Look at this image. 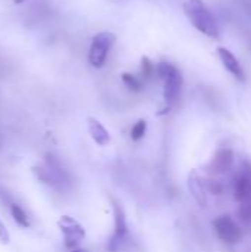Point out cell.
<instances>
[{"instance_id":"7","label":"cell","mask_w":251,"mask_h":252,"mask_svg":"<svg viewBox=\"0 0 251 252\" xmlns=\"http://www.w3.org/2000/svg\"><path fill=\"white\" fill-rule=\"evenodd\" d=\"M58 226H59V229H61V232L64 235L65 247L70 248V250H75V247L81 242V239L86 235L83 226L70 216H62L58 220Z\"/></svg>"},{"instance_id":"10","label":"cell","mask_w":251,"mask_h":252,"mask_svg":"<svg viewBox=\"0 0 251 252\" xmlns=\"http://www.w3.org/2000/svg\"><path fill=\"white\" fill-rule=\"evenodd\" d=\"M217 55H219V58H220L223 66H225L232 75H235L240 81H244V80H246L243 66H241V63L238 62V59L235 58V55H234L231 50H228V49H225V47H219V49H217Z\"/></svg>"},{"instance_id":"3","label":"cell","mask_w":251,"mask_h":252,"mask_svg":"<svg viewBox=\"0 0 251 252\" xmlns=\"http://www.w3.org/2000/svg\"><path fill=\"white\" fill-rule=\"evenodd\" d=\"M157 72L158 77L163 80L164 84V109L160 114H167L178 102L179 94H180V89H182V74L180 71L169 63V62H160L157 66Z\"/></svg>"},{"instance_id":"14","label":"cell","mask_w":251,"mask_h":252,"mask_svg":"<svg viewBox=\"0 0 251 252\" xmlns=\"http://www.w3.org/2000/svg\"><path fill=\"white\" fill-rule=\"evenodd\" d=\"M146 133V121L145 120H139L133 127H132V131H130V136H132V140L138 142L141 140Z\"/></svg>"},{"instance_id":"9","label":"cell","mask_w":251,"mask_h":252,"mask_svg":"<svg viewBox=\"0 0 251 252\" xmlns=\"http://www.w3.org/2000/svg\"><path fill=\"white\" fill-rule=\"evenodd\" d=\"M188 189L192 195V198L197 201V204L200 207H206L207 205V185L204 183V180L198 176V173L194 170L189 173L188 177Z\"/></svg>"},{"instance_id":"11","label":"cell","mask_w":251,"mask_h":252,"mask_svg":"<svg viewBox=\"0 0 251 252\" xmlns=\"http://www.w3.org/2000/svg\"><path fill=\"white\" fill-rule=\"evenodd\" d=\"M87 126H89V133L93 139V142L99 146H105L109 143L111 140V136L108 133V130L96 120V118H92L89 117L87 118Z\"/></svg>"},{"instance_id":"16","label":"cell","mask_w":251,"mask_h":252,"mask_svg":"<svg viewBox=\"0 0 251 252\" xmlns=\"http://www.w3.org/2000/svg\"><path fill=\"white\" fill-rule=\"evenodd\" d=\"M238 217L247 223V224H251V199L240 204V208H238Z\"/></svg>"},{"instance_id":"17","label":"cell","mask_w":251,"mask_h":252,"mask_svg":"<svg viewBox=\"0 0 251 252\" xmlns=\"http://www.w3.org/2000/svg\"><path fill=\"white\" fill-rule=\"evenodd\" d=\"M141 65H142V77H143V80H149V78L154 75V72L157 71L155 66H154V63H152L146 56L142 58Z\"/></svg>"},{"instance_id":"13","label":"cell","mask_w":251,"mask_h":252,"mask_svg":"<svg viewBox=\"0 0 251 252\" xmlns=\"http://www.w3.org/2000/svg\"><path fill=\"white\" fill-rule=\"evenodd\" d=\"M9 205V210H10V214L13 217V220L16 221V224H19L21 227H30V217L27 216V213L24 211V208L12 201L7 202Z\"/></svg>"},{"instance_id":"5","label":"cell","mask_w":251,"mask_h":252,"mask_svg":"<svg viewBox=\"0 0 251 252\" xmlns=\"http://www.w3.org/2000/svg\"><path fill=\"white\" fill-rule=\"evenodd\" d=\"M112 208H114V233L108 241L107 250L108 252H118L127 239V223H126L124 211L115 199H112Z\"/></svg>"},{"instance_id":"19","label":"cell","mask_w":251,"mask_h":252,"mask_svg":"<svg viewBox=\"0 0 251 252\" xmlns=\"http://www.w3.org/2000/svg\"><path fill=\"white\" fill-rule=\"evenodd\" d=\"M0 242L1 244H7L9 242V232L6 229V226L3 224V221L0 220Z\"/></svg>"},{"instance_id":"4","label":"cell","mask_w":251,"mask_h":252,"mask_svg":"<svg viewBox=\"0 0 251 252\" xmlns=\"http://www.w3.org/2000/svg\"><path fill=\"white\" fill-rule=\"evenodd\" d=\"M115 43V34L104 31L93 37L90 49H89V62L95 68H101L105 63L107 55L112 44Z\"/></svg>"},{"instance_id":"15","label":"cell","mask_w":251,"mask_h":252,"mask_svg":"<svg viewBox=\"0 0 251 252\" xmlns=\"http://www.w3.org/2000/svg\"><path fill=\"white\" fill-rule=\"evenodd\" d=\"M121 78H123L124 84H126L132 92H141L142 87H143L142 81H139V80H138L136 77H133L132 74H123Z\"/></svg>"},{"instance_id":"21","label":"cell","mask_w":251,"mask_h":252,"mask_svg":"<svg viewBox=\"0 0 251 252\" xmlns=\"http://www.w3.org/2000/svg\"><path fill=\"white\" fill-rule=\"evenodd\" d=\"M71 252H87L86 250H80V248H75V250H71Z\"/></svg>"},{"instance_id":"1","label":"cell","mask_w":251,"mask_h":252,"mask_svg":"<svg viewBox=\"0 0 251 252\" xmlns=\"http://www.w3.org/2000/svg\"><path fill=\"white\" fill-rule=\"evenodd\" d=\"M183 12L191 24L209 37H219V27L203 0H183Z\"/></svg>"},{"instance_id":"6","label":"cell","mask_w":251,"mask_h":252,"mask_svg":"<svg viewBox=\"0 0 251 252\" xmlns=\"http://www.w3.org/2000/svg\"><path fill=\"white\" fill-rule=\"evenodd\" d=\"M213 229L217 238L225 244H238L243 239V230L229 216H220L213 221Z\"/></svg>"},{"instance_id":"2","label":"cell","mask_w":251,"mask_h":252,"mask_svg":"<svg viewBox=\"0 0 251 252\" xmlns=\"http://www.w3.org/2000/svg\"><path fill=\"white\" fill-rule=\"evenodd\" d=\"M34 173L43 183L50 185L53 189H56L59 192L67 190L71 183L70 173L64 168L62 162L53 154H47L44 158V162L41 165L36 167Z\"/></svg>"},{"instance_id":"22","label":"cell","mask_w":251,"mask_h":252,"mask_svg":"<svg viewBox=\"0 0 251 252\" xmlns=\"http://www.w3.org/2000/svg\"><path fill=\"white\" fill-rule=\"evenodd\" d=\"M24 1H27V0H13V3H15V4H19V3H24Z\"/></svg>"},{"instance_id":"18","label":"cell","mask_w":251,"mask_h":252,"mask_svg":"<svg viewBox=\"0 0 251 252\" xmlns=\"http://www.w3.org/2000/svg\"><path fill=\"white\" fill-rule=\"evenodd\" d=\"M206 185H207V190L210 193H213V195H220L223 192V185L219 183V182H216V180H210Z\"/></svg>"},{"instance_id":"20","label":"cell","mask_w":251,"mask_h":252,"mask_svg":"<svg viewBox=\"0 0 251 252\" xmlns=\"http://www.w3.org/2000/svg\"><path fill=\"white\" fill-rule=\"evenodd\" d=\"M243 168H244V173L243 174H246L249 179L251 180V164L250 162H244V165H243Z\"/></svg>"},{"instance_id":"8","label":"cell","mask_w":251,"mask_h":252,"mask_svg":"<svg viewBox=\"0 0 251 252\" xmlns=\"http://www.w3.org/2000/svg\"><path fill=\"white\" fill-rule=\"evenodd\" d=\"M234 165V152L231 149H219L207 165L212 174H225Z\"/></svg>"},{"instance_id":"12","label":"cell","mask_w":251,"mask_h":252,"mask_svg":"<svg viewBox=\"0 0 251 252\" xmlns=\"http://www.w3.org/2000/svg\"><path fill=\"white\" fill-rule=\"evenodd\" d=\"M234 196H235V199L240 204L251 199V180L246 174H241V176L235 177V182H234Z\"/></svg>"}]
</instances>
